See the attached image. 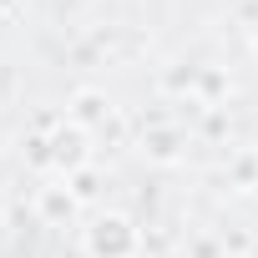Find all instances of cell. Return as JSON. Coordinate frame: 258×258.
<instances>
[{
	"label": "cell",
	"instance_id": "277c9868",
	"mask_svg": "<svg viewBox=\"0 0 258 258\" xmlns=\"http://www.w3.org/2000/svg\"><path fill=\"white\" fill-rule=\"evenodd\" d=\"M111 96L106 91H96V86H81L76 96H71V116L66 121H76V126H86V132H96V126H106L111 121Z\"/></svg>",
	"mask_w": 258,
	"mask_h": 258
},
{
	"label": "cell",
	"instance_id": "7a4b0ae2",
	"mask_svg": "<svg viewBox=\"0 0 258 258\" xmlns=\"http://www.w3.org/2000/svg\"><path fill=\"white\" fill-rule=\"evenodd\" d=\"M86 253L91 258H142V228L126 218V213H101L91 228H86Z\"/></svg>",
	"mask_w": 258,
	"mask_h": 258
},
{
	"label": "cell",
	"instance_id": "ba28073f",
	"mask_svg": "<svg viewBox=\"0 0 258 258\" xmlns=\"http://www.w3.org/2000/svg\"><path fill=\"white\" fill-rule=\"evenodd\" d=\"M253 56H258V31H253Z\"/></svg>",
	"mask_w": 258,
	"mask_h": 258
},
{
	"label": "cell",
	"instance_id": "3957f363",
	"mask_svg": "<svg viewBox=\"0 0 258 258\" xmlns=\"http://www.w3.org/2000/svg\"><path fill=\"white\" fill-rule=\"evenodd\" d=\"M76 213H81V198H76V187H71L66 177L36 192V218H41V223H51V228H66Z\"/></svg>",
	"mask_w": 258,
	"mask_h": 258
},
{
	"label": "cell",
	"instance_id": "52a82bcc",
	"mask_svg": "<svg viewBox=\"0 0 258 258\" xmlns=\"http://www.w3.org/2000/svg\"><path fill=\"white\" fill-rule=\"evenodd\" d=\"M11 6H16V0H0V11H11Z\"/></svg>",
	"mask_w": 258,
	"mask_h": 258
},
{
	"label": "cell",
	"instance_id": "9c48e42d",
	"mask_svg": "<svg viewBox=\"0 0 258 258\" xmlns=\"http://www.w3.org/2000/svg\"><path fill=\"white\" fill-rule=\"evenodd\" d=\"M142 258H147V253H142Z\"/></svg>",
	"mask_w": 258,
	"mask_h": 258
},
{
	"label": "cell",
	"instance_id": "8992f818",
	"mask_svg": "<svg viewBox=\"0 0 258 258\" xmlns=\"http://www.w3.org/2000/svg\"><path fill=\"white\" fill-rule=\"evenodd\" d=\"M192 258H228V253H223L213 238H198V243H192Z\"/></svg>",
	"mask_w": 258,
	"mask_h": 258
},
{
	"label": "cell",
	"instance_id": "6da1fadb",
	"mask_svg": "<svg viewBox=\"0 0 258 258\" xmlns=\"http://www.w3.org/2000/svg\"><path fill=\"white\" fill-rule=\"evenodd\" d=\"M41 162L56 172V177H81V172H91V132L86 126H76V121H61V126H51V132L41 137Z\"/></svg>",
	"mask_w": 258,
	"mask_h": 258
},
{
	"label": "cell",
	"instance_id": "5b68a950",
	"mask_svg": "<svg viewBox=\"0 0 258 258\" xmlns=\"http://www.w3.org/2000/svg\"><path fill=\"white\" fill-rule=\"evenodd\" d=\"M182 132H177V126H147V132H142V157H152V162H182Z\"/></svg>",
	"mask_w": 258,
	"mask_h": 258
}]
</instances>
